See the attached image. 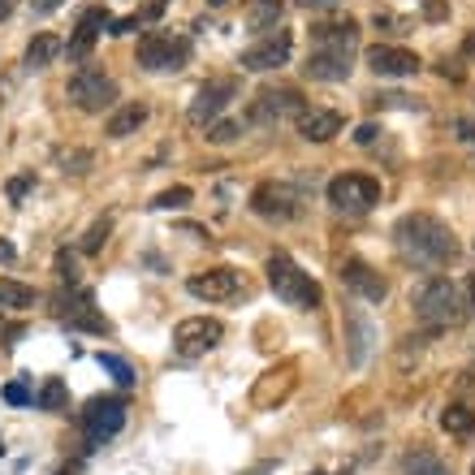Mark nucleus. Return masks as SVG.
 I'll return each instance as SVG.
<instances>
[{
	"instance_id": "1",
	"label": "nucleus",
	"mask_w": 475,
	"mask_h": 475,
	"mask_svg": "<svg viewBox=\"0 0 475 475\" xmlns=\"http://www.w3.org/2000/svg\"><path fill=\"white\" fill-rule=\"evenodd\" d=\"M394 242L420 268H441V264H450L454 255H458V238L450 233V225H441L428 212H406L398 225H394Z\"/></svg>"
},
{
	"instance_id": "2",
	"label": "nucleus",
	"mask_w": 475,
	"mask_h": 475,
	"mask_svg": "<svg viewBox=\"0 0 475 475\" xmlns=\"http://www.w3.org/2000/svg\"><path fill=\"white\" fill-rule=\"evenodd\" d=\"M415 316L428 328H454L467 316V302H462V294H458V285L450 276H432V281H424L415 290Z\"/></svg>"
},
{
	"instance_id": "3",
	"label": "nucleus",
	"mask_w": 475,
	"mask_h": 475,
	"mask_svg": "<svg viewBox=\"0 0 475 475\" xmlns=\"http://www.w3.org/2000/svg\"><path fill=\"white\" fill-rule=\"evenodd\" d=\"M268 285H273V294L285 302V307H299V311L320 307V285L302 273L285 250H273V255H268Z\"/></svg>"
},
{
	"instance_id": "4",
	"label": "nucleus",
	"mask_w": 475,
	"mask_h": 475,
	"mask_svg": "<svg viewBox=\"0 0 475 475\" xmlns=\"http://www.w3.org/2000/svg\"><path fill=\"white\" fill-rule=\"evenodd\" d=\"M328 203L337 208V212H346V216H363V212H372L376 203H380V182L368 174H337L328 182Z\"/></svg>"
},
{
	"instance_id": "5",
	"label": "nucleus",
	"mask_w": 475,
	"mask_h": 475,
	"mask_svg": "<svg viewBox=\"0 0 475 475\" xmlns=\"http://www.w3.org/2000/svg\"><path fill=\"white\" fill-rule=\"evenodd\" d=\"M191 61V44L182 35H165V30H151L139 39V65L148 74H174Z\"/></svg>"
},
{
	"instance_id": "6",
	"label": "nucleus",
	"mask_w": 475,
	"mask_h": 475,
	"mask_svg": "<svg viewBox=\"0 0 475 475\" xmlns=\"http://www.w3.org/2000/svg\"><path fill=\"white\" fill-rule=\"evenodd\" d=\"M65 96L82 113H104V108L117 104V82L104 74V70H78L70 78V87H65Z\"/></svg>"
},
{
	"instance_id": "7",
	"label": "nucleus",
	"mask_w": 475,
	"mask_h": 475,
	"mask_svg": "<svg viewBox=\"0 0 475 475\" xmlns=\"http://www.w3.org/2000/svg\"><path fill=\"white\" fill-rule=\"evenodd\" d=\"M302 108V91L299 87H268V91H259L255 100H250L247 108V122L255 125H276V122H285V117H299Z\"/></svg>"
},
{
	"instance_id": "8",
	"label": "nucleus",
	"mask_w": 475,
	"mask_h": 475,
	"mask_svg": "<svg viewBox=\"0 0 475 475\" xmlns=\"http://www.w3.org/2000/svg\"><path fill=\"white\" fill-rule=\"evenodd\" d=\"M221 337H225V325L221 320H212V316H191V320H182L174 328V351L182 359H199L208 354L212 346H221Z\"/></svg>"
},
{
	"instance_id": "9",
	"label": "nucleus",
	"mask_w": 475,
	"mask_h": 475,
	"mask_svg": "<svg viewBox=\"0 0 475 475\" xmlns=\"http://www.w3.org/2000/svg\"><path fill=\"white\" fill-rule=\"evenodd\" d=\"M290 52H294V35L285 30V26H276V30H268L259 44H250L247 52H242V70H250V74H264V70H281L285 61H290Z\"/></svg>"
},
{
	"instance_id": "10",
	"label": "nucleus",
	"mask_w": 475,
	"mask_h": 475,
	"mask_svg": "<svg viewBox=\"0 0 475 475\" xmlns=\"http://www.w3.org/2000/svg\"><path fill=\"white\" fill-rule=\"evenodd\" d=\"M125 428V398H91L82 411V432L91 445H100L108 437H117Z\"/></svg>"
},
{
	"instance_id": "11",
	"label": "nucleus",
	"mask_w": 475,
	"mask_h": 475,
	"mask_svg": "<svg viewBox=\"0 0 475 475\" xmlns=\"http://www.w3.org/2000/svg\"><path fill=\"white\" fill-rule=\"evenodd\" d=\"M250 212L264 216V221H290L299 212V195L285 182H259L250 191Z\"/></svg>"
},
{
	"instance_id": "12",
	"label": "nucleus",
	"mask_w": 475,
	"mask_h": 475,
	"mask_svg": "<svg viewBox=\"0 0 475 475\" xmlns=\"http://www.w3.org/2000/svg\"><path fill=\"white\" fill-rule=\"evenodd\" d=\"M186 290H191V299H199V302H225L242 290V276L233 273V268H208V273L191 276Z\"/></svg>"
},
{
	"instance_id": "13",
	"label": "nucleus",
	"mask_w": 475,
	"mask_h": 475,
	"mask_svg": "<svg viewBox=\"0 0 475 475\" xmlns=\"http://www.w3.org/2000/svg\"><path fill=\"white\" fill-rule=\"evenodd\" d=\"M238 96V78H212V82H203L199 96L191 100V122L195 125H208L229 100Z\"/></svg>"
},
{
	"instance_id": "14",
	"label": "nucleus",
	"mask_w": 475,
	"mask_h": 475,
	"mask_svg": "<svg viewBox=\"0 0 475 475\" xmlns=\"http://www.w3.org/2000/svg\"><path fill=\"white\" fill-rule=\"evenodd\" d=\"M368 70L380 78H411V74H420V56L411 48L376 44V48H368Z\"/></svg>"
},
{
	"instance_id": "15",
	"label": "nucleus",
	"mask_w": 475,
	"mask_h": 475,
	"mask_svg": "<svg viewBox=\"0 0 475 475\" xmlns=\"http://www.w3.org/2000/svg\"><path fill=\"white\" fill-rule=\"evenodd\" d=\"M113 26V18H108V9L104 4H96V9H87L82 18H78V30H74V39H70V61H87L91 56V48H96V39H100L104 30Z\"/></svg>"
},
{
	"instance_id": "16",
	"label": "nucleus",
	"mask_w": 475,
	"mask_h": 475,
	"mask_svg": "<svg viewBox=\"0 0 475 475\" xmlns=\"http://www.w3.org/2000/svg\"><path fill=\"white\" fill-rule=\"evenodd\" d=\"M307 78L311 82H346L354 70V61H351V52H328V48H311L307 52Z\"/></svg>"
},
{
	"instance_id": "17",
	"label": "nucleus",
	"mask_w": 475,
	"mask_h": 475,
	"mask_svg": "<svg viewBox=\"0 0 475 475\" xmlns=\"http://www.w3.org/2000/svg\"><path fill=\"white\" fill-rule=\"evenodd\" d=\"M342 285L354 290L359 299H368V302H380L385 294H389L385 276L376 273L372 264H363V259H346V264H342Z\"/></svg>"
},
{
	"instance_id": "18",
	"label": "nucleus",
	"mask_w": 475,
	"mask_h": 475,
	"mask_svg": "<svg viewBox=\"0 0 475 475\" xmlns=\"http://www.w3.org/2000/svg\"><path fill=\"white\" fill-rule=\"evenodd\" d=\"M342 113L337 108H302L299 113V134L307 143H328V139H337L342 134Z\"/></svg>"
},
{
	"instance_id": "19",
	"label": "nucleus",
	"mask_w": 475,
	"mask_h": 475,
	"mask_svg": "<svg viewBox=\"0 0 475 475\" xmlns=\"http://www.w3.org/2000/svg\"><path fill=\"white\" fill-rule=\"evenodd\" d=\"M346 359H351V368H363V359H368V346H372V320L359 311V307H346Z\"/></svg>"
},
{
	"instance_id": "20",
	"label": "nucleus",
	"mask_w": 475,
	"mask_h": 475,
	"mask_svg": "<svg viewBox=\"0 0 475 475\" xmlns=\"http://www.w3.org/2000/svg\"><path fill=\"white\" fill-rule=\"evenodd\" d=\"M311 39H316V48H328V52H351L354 56V44H359V22H325L311 30Z\"/></svg>"
},
{
	"instance_id": "21",
	"label": "nucleus",
	"mask_w": 475,
	"mask_h": 475,
	"mask_svg": "<svg viewBox=\"0 0 475 475\" xmlns=\"http://www.w3.org/2000/svg\"><path fill=\"white\" fill-rule=\"evenodd\" d=\"M61 320H65L70 328H78V333H96V337H108V333H113V325H108L100 311H96V302L87 299V294H82V299H78L74 307L61 316Z\"/></svg>"
},
{
	"instance_id": "22",
	"label": "nucleus",
	"mask_w": 475,
	"mask_h": 475,
	"mask_svg": "<svg viewBox=\"0 0 475 475\" xmlns=\"http://www.w3.org/2000/svg\"><path fill=\"white\" fill-rule=\"evenodd\" d=\"M143 122H148V104H122V108L108 117L104 134H108V139H130Z\"/></svg>"
},
{
	"instance_id": "23",
	"label": "nucleus",
	"mask_w": 475,
	"mask_h": 475,
	"mask_svg": "<svg viewBox=\"0 0 475 475\" xmlns=\"http://www.w3.org/2000/svg\"><path fill=\"white\" fill-rule=\"evenodd\" d=\"M61 52H65V48H61V39L44 30V35H35V39H30V48H26L22 65L30 70V74H35V70H48V65L56 61V56H61Z\"/></svg>"
},
{
	"instance_id": "24",
	"label": "nucleus",
	"mask_w": 475,
	"mask_h": 475,
	"mask_svg": "<svg viewBox=\"0 0 475 475\" xmlns=\"http://www.w3.org/2000/svg\"><path fill=\"white\" fill-rule=\"evenodd\" d=\"M0 307L26 311V307H35V290L22 285V281H13V276H0Z\"/></svg>"
},
{
	"instance_id": "25",
	"label": "nucleus",
	"mask_w": 475,
	"mask_h": 475,
	"mask_svg": "<svg viewBox=\"0 0 475 475\" xmlns=\"http://www.w3.org/2000/svg\"><path fill=\"white\" fill-rule=\"evenodd\" d=\"M441 428H445L450 437H471L475 432V411L471 406H462V402H458V406H445V411H441Z\"/></svg>"
},
{
	"instance_id": "26",
	"label": "nucleus",
	"mask_w": 475,
	"mask_h": 475,
	"mask_svg": "<svg viewBox=\"0 0 475 475\" xmlns=\"http://www.w3.org/2000/svg\"><path fill=\"white\" fill-rule=\"evenodd\" d=\"M402 475H450V467L437 458V454H406V462H402Z\"/></svg>"
},
{
	"instance_id": "27",
	"label": "nucleus",
	"mask_w": 475,
	"mask_h": 475,
	"mask_svg": "<svg viewBox=\"0 0 475 475\" xmlns=\"http://www.w3.org/2000/svg\"><path fill=\"white\" fill-rule=\"evenodd\" d=\"M70 406V385L61 376H48L39 389V411H65Z\"/></svg>"
},
{
	"instance_id": "28",
	"label": "nucleus",
	"mask_w": 475,
	"mask_h": 475,
	"mask_svg": "<svg viewBox=\"0 0 475 475\" xmlns=\"http://www.w3.org/2000/svg\"><path fill=\"white\" fill-rule=\"evenodd\" d=\"M191 199H195L191 186H174V191H160V195L151 199V208H156V212H174V208H186Z\"/></svg>"
},
{
	"instance_id": "29",
	"label": "nucleus",
	"mask_w": 475,
	"mask_h": 475,
	"mask_svg": "<svg viewBox=\"0 0 475 475\" xmlns=\"http://www.w3.org/2000/svg\"><path fill=\"white\" fill-rule=\"evenodd\" d=\"M100 368H104V372H113V380H117L122 389L134 385V368H130L125 359H117V354H100Z\"/></svg>"
},
{
	"instance_id": "30",
	"label": "nucleus",
	"mask_w": 475,
	"mask_h": 475,
	"mask_svg": "<svg viewBox=\"0 0 475 475\" xmlns=\"http://www.w3.org/2000/svg\"><path fill=\"white\" fill-rule=\"evenodd\" d=\"M108 233H113V221H108V216H100L96 225L87 229V238H82V255H96V250L108 242Z\"/></svg>"
},
{
	"instance_id": "31",
	"label": "nucleus",
	"mask_w": 475,
	"mask_h": 475,
	"mask_svg": "<svg viewBox=\"0 0 475 475\" xmlns=\"http://www.w3.org/2000/svg\"><path fill=\"white\" fill-rule=\"evenodd\" d=\"M238 134H242V125H238V122H212V125H208V143H216V148L233 143Z\"/></svg>"
},
{
	"instance_id": "32",
	"label": "nucleus",
	"mask_w": 475,
	"mask_h": 475,
	"mask_svg": "<svg viewBox=\"0 0 475 475\" xmlns=\"http://www.w3.org/2000/svg\"><path fill=\"white\" fill-rule=\"evenodd\" d=\"M0 398L9 402V406H30L35 394H30V385H26V380H9V385L0 389Z\"/></svg>"
},
{
	"instance_id": "33",
	"label": "nucleus",
	"mask_w": 475,
	"mask_h": 475,
	"mask_svg": "<svg viewBox=\"0 0 475 475\" xmlns=\"http://www.w3.org/2000/svg\"><path fill=\"white\" fill-rule=\"evenodd\" d=\"M82 165H91V151H65V156H61V169H65V174H87Z\"/></svg>"
},
{
	"instance_id": "34",
	"label": "nucleus",
	"mask_w": 475,
	"mask_h": 475,
	"mask_svg": "<svg viewBox=\"0 0 475 475\" xmlns=\"http://www.w3.org/2000/svg\"><path fill=\"white\" fill-rule=\"evenodd\" d=\"M61 4H65V0H30V13H35V18H48V13L61 9Z\"/></svg>"
},
{
	"instance_id": "35",
	"label": "nucleus",
	"mask_w": 475,
	"mask_h": 475,
	"mask_svg": "<svg viewBox=\"0 0 475 475\" xmlns=\"http://www.w3.org/2000/svg\"><path fill=\"white\" fill-rule=\"evenodd\" d=\"M26 186H30V174H22V177H13V182H9V199L18 203L26 195Z\"/></svg>"
},
{
	"instance_id": "36",
	"label": "nucleus",
	"mask_w": 475,
	"mask_h": 475,
	"mask_svg": "<svg viewBox=\"0 0 475 475\" xmlns=\"http://www.w3.org/2000/svg\"><path fill=\"white\" fill-rule=\"evenodd\" d=\"M376 134H380V130H376V125H359V134H354V139H359V143H372Z\"/></svg>"
},
{
	"instance_id": "37",
	"label": "nucleus",
	"mask_w": 475,
	"mask_h": 475,
	"mask_svg": "<svg viewBox=\"0 0 475 475\" xmlns=\"http://www.w3.org/2000/svg\"><path fill=\"white\" fill-rule=\"evenodd\" d=\"M302 9H333V4H342V0H299Z\"/></svg>"
},
{
	"instance_id": "38",
	"label": "nucleus",
	"mask_w": 475,
	"mask_h": 475,
	"mask_svg": "<svg viewBox=\"0 0 475 475\" xmlns=\"http://www.w3.org/2000/svg\"><path fill=\"white\" fill-rule=\"evenodd\" d=\"M268 471H276V462H259V467H250V471H242V475H268Z\"/></svg>"
},
{
	"instance_id": "39",
	"label": "nucleus",
	"mask_w": 475,
	"mask_h": 475,
	"mask_svg": "<svg viewBox=\"0 0 475 475\" xmlns=\"http://www.w3.org/2000/svg\"><path fill=\"white\" fill-rule=\"evenodd\" d=\"M467 307H471V311H475V273L467 276Z\"/></svg>"
},
{
	"instance_id": "40",
	"label": "nucleus",
	"mask_w": 475,
	"mask_h": 475,
	"mask_svg": "<svg viewBox=\"0 0 475 475\" xmlns=\"http://www.w3.org/2000/svg\"><path fill=\"white\" fill-rule=\"evenodd\" d=\"M9 13H13V0H0V22H4Z\"/></svg>"
},
{
	"instance_id": "41",
	"label": "nucleus",
	"mask_w": 475,
	"mask_h": 475,
	"mask_svg": "<svg viewBox=\"0 0 475 475\" xmlns=\"http://www.w3.org/2000/svg\"><path fill=\"white\" fill-rule=\"evenodd\" d=\"M0 259H13V247H9V242H0Z\"/></svg>"
},
{
	"instance_id": "42",
	"label": "nucleus",
	"mask_w": 475,
	"mask_h": 475,
	"mask_svg": "<svg viewBox=\"0 0 475 475\" xmlns=\"http://www.w3.org/2000/svg\"><path fill=\"white\" fill-rule=\"evenodd\" d=\"M61 475H78V467H65V471H61Z\"/></svg>"
},
{
	"instance_id": "43",
	"label": "nucleus",
	"mask_w": 475,
	"mask_h": 475,
	"mask_svg": "<svg viewBox=\"0 0 475 475\" xmlns=\"http://www.w3.org/2000/svg\"><path fill=\"white\" fill-rule=\"evenodd\" d=\"M316 475H325V471H316Z\"/></svg>"
},
{
	"instance_id": "44",
	"label": "nucleus",
	"mask_w": 475,
	"mask_h": 475,
	"mask_svg": "<svg viewBox=\"0 0 475 475\" xmlns=\"http://www.w3.org/2000/svg\"><path fill=\"white\" fill-rule=\"evenodd\" d=\"M471 475H475V467H471Z\"/></svg>"
},
{
	"instance_id": "45",
	"label": "nucleus",
	"mask_w": 475,
	"mask_h": 475,
	"mask_svg": "<svg viewBox=\"0 0 475 475\" xmlns=\"http://www.w3.org/2000/svg\"><path fill=\"white\" fill-rule=\"evenodd\" d=\"M0 450H4V445H0Z\"/></svg>"
}]
</instances>
